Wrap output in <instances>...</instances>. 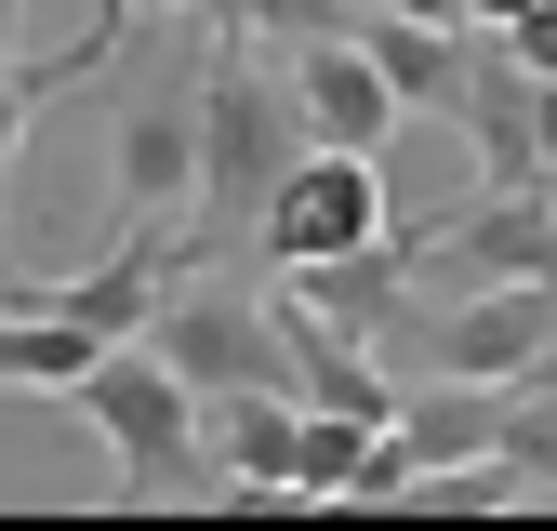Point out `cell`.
<instances>
[{"label": "cell", "mask_w": 557, "mask_h": 531, "mask_svg": "<svg viewBox=\"0 0 557 531\" xmlns=\"http://www.w3.org/2000/svg\"><path fill=\"white\" fill-rule=\"evenodd\" d=\"M398 226V199H385V160L359 147H306L293 173L265 186V213H252V266H332V252H359Z\"/></svg>", "instance_id": "4"}, {"label": "cell", "mask_w": 557, "mask_h": 531, "mask_svg": "<svg viewBox=\"0 0 557 531\" xmlns=\"http://www.w3.org/2000/svg\"><path fill=\"white\" fill-rule=\"evenodd\" d=\"M306 160V120H293V81H278L265 40H213V81H199V199H186V266H226L252 252V213L265 186Z\"/></svg>", "instance_id": "1"}, {"label": "cell", "mask_w": 557, "mask_h": 531, "mask_svg": "<svg viewBox=\"0 0 557 531\" xmlns=\"http://www.w3.org/2000/svg\"><path fill=\"white\" fill-rule=\"evenodd\" d=\"M160 14H186V27H213V40H239V27H252V0H160Z\"/></svg>", "instance_id": "15"}, {"label": "cell", "mask_w": 557, "mask_h": 531, "mask_svg": "<svg viewBox=\"0 0 557 531\" xmlns=\"http://www.w3.org/2000/svg\"><path fill=\"white\" fill-rule=\"evenodd\" d=\"M492 452L518 465V492H531V505H557V346L505 385V439H492Z\"/></svg>", "instance_id": "10"}, {"label": "cell", "mask_w": 557, "mask_h": 531, "mask_svg": "<svg viewBox=\"0 0 557 531\" xmlns=\"http://www.w3.org/2000/svg\"><path fill=\"white\" fill-rule=\"evenodd\" d=\"M278 81H293L306 147H359V160H385V147H398V94H385V66L345 40V27L293 40V53H278Z\"/></svg>", "instance_id": "6"}, {"label": "cell", "mask_w": 557, "mask_h": 531, "mask_svg": "<svg viewBox=\"0 0 557 531\" xmlns=\"http://www.w3.org/2000/svg\"><path fill=\"white\" fill-rule=\"evenodd\" d=\"M385 346H425L438 372L505 385V372H531V359L557 346V280H465V293H438L425 319H398Z\"/></svg>", "instance_id": "5"}, {"label": "cell", "mask_w": 557, "mask_h": 531, "mask_svg": "<svg viewBox=\"0 0 557 531\" xmlns=\"http://www.w3.org/2000/svg\"><path fill=\"white\" fill-rule=\"evenodd\" d=\"M319 27H345V0H252V27H239V40L293 53V40H319Z\"/></svg>", "instance_id": "13"}, {"label": "cell", "mask_w": 557, "mask_h": 531, "mask_svg": "<svg viewBox=\"0 0 557 531\" xmlns=\"http://www.w3.org/2000/svg\"><path fill=\"white\" fill-rule=\"evenodd\" d=\"M173 266H186V226H120V252H94L81 280H27V293H40V306H66L81 332H107V346H120V332H147V306H160Z\"/></svg>", "instance_id": "8"}, {"label": "cell", "mask_w": 557, "mask_h": 531, "mask_svg": "<svg viewBox=\"0 0 557 531\" xmlns=\"http://www.w3.org/2000/svg\"><path fill=\"white\" fill-rule=\"evenodd\" d=\"M199 425H213V479L239 505H293V425H306V398L239 385V398H199Z\"/></svg>", "instance_id": "9"}, {"label": "cell", "mask_w": 557, "mask_h": 531, "mask_svg": "<svg viewBox=\"0 0 557 531\" xmlns=\"http://www.w3.org/2000/svg\"><path fill=\"white\" fill-rule=\"evenodd\" d=\"M465 14H478V27H505V14H518V0H465Z\"/></svg>", "instance_id": "16"}, {"label": "cell", "mask_w": 557, "mask_h": 531, "mask_svg": "<svg viewBox=\"0 0 557 531\" xmlns=\"http://www.w3.org/2000/svg\"><path fill=\"white\" fill-rule=\"evenodd\" d=\"M14 133H27V53H14V0H0V226H14Z\"/></svg>", "instance_id": "12"}, {"label": "cell", "mask_w": 557, "mask_h": 531, "mask_svg": "<svg viewBox=\"0 0 557 531\" xmlns=\"http://www.w3.org/2000/svg\"><path fill=\"white\" fill-rule=\"evenodd\" d=\"M345 40L385 66L398 120H451V107H465V53H478L465 14H385V0H345Z\"/></svg>", "instance_id": "7"}, {"label": "cell", "mask_w": 557, "mask_h": 531, "mask_svg": "<svg viewBox=\"0 0 557 531\" xmlns=\"http://www.w3.org/2000/svg\"><path fill=\"white\" fill-rule=\"evenodd\" d=\"M505 40H518V66H531V81H557V0H518V14H505Z\"/></svg>", "instance_id": "14"}, {"label": "cell", "mask_w": 557, "mask_h": 531, "mask_svg": "<svg viewBox=\"0 0 557 531\" xmlns=\"http://www.w3.org/2000/svg\"><path fill=\"white\" fill-rule=\"evenodd\" d=\"M147 346H160L199 398H239V385L306 398V385H293V319H278V293L239 280V266H173L160 306H147Z\"/></svg>", "instance_id": "3"}, {"label": "cell", "mask_w": 557, "mask_h": 531, "mask_svg": "<svg viewBox=\"0 0 557 531\" xmlns=\"http://www.w3.org/2000/svg\"><path fill=\"white\" fill-rule=\"evenodd\" d=\"M66 412L107 439L120 505H199V492H226V479H213V425H199V385L147 346V332L94 346V372L66 385Z\"/></svg>", "instance_id": "2"}, {"label": "cell", "mask_w": 557, "mask_h": 531, "mask_svg": "<svg viewBox=\"0 0 557 531\" xmlns=\"http://www.w3.org/2000/svg\"><path fill=\"white\" fill-rule=\"evenodd\" d=\"M359 452H372V425H359V412H332V398H306V425H293V505L359 492Z\"/></svg>", "instance_id": "11"}]
</instances>
